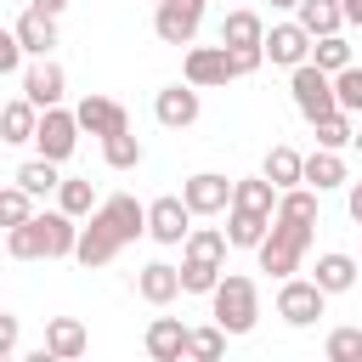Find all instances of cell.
<instances>
[{
  "label": "cell",
  "instance_id": "18",
  "mask_svg": "<svg viewBox=\"0 0 362 362\" xmlns=\"http://www.w3.org/2000/svg\"><path fill=\"white\" fill-rule=\"evenodd\" d=\"M136 294H141L147 305H170V300L181 294V266H164V260L141 266V272H136Z\"/></svg>",
  "mask_w": 362,
  "mask_h": 362
},
{
  "label": "cell",
  "instance_id": "45",
  "mask_svg": "<svg viewBox=\"0 0 362 362\" xmlns=\"http://www.w3.org/2000/svg\"><path fill=\"white\" fill-rule=\"evenodd\" d=\"M28 6H34V11H45V17H62V11H68V0H28Z\"/></svg>",
  "mask_w": 362,
  "mask_h": 362
},
{
  "label": "cell",
  "instance_id": "21",
  "mask_svg": "<svg viewBox=\"0 0 362 362\" xmlns=\"http://www.w3.org/2000/svg\"><path fill=\"white\" fill-rule=\"evenodd\" d=\"M260 175H266L277 192H288V187H305V158H300L294 147H283V141H277V147L266 153V170H260Z\"/></svg>",
  "mask_w": 362,
  "mask_h": 362
},
{
  "label": "cell",
  "instance_id": "3",
  "mask_svg": "<svg viewBox=\"0 0 362 362\" xmlns=\"http://www.w3.org/2000/svg\"><path fill=\"white\" fill-rule=\"evenodd\" d=\"M209 305H215V322H221L226 334H249V328L260 322V288H255V277H243V272H226L221 288L209 294Z\"/></svg>",
  "mask_w": 362,
  "mask_h": 362
},
{
  "label": "cell",
  "instance_id": "50",
  "mask_svg": "<svg viewBox=\"0 0 362 362\" xmlns=\"http://www.w3.org/2000/svg\"><path fill=\"white\" fill-rule=\"evenodd\" d=\"M181 362H198V356H181Z\"/></svg>",
  "mask_w": 362,
  "mask_h": 362
},
{
  "label": "cell",
  "instance_id": "17",
  "mask_svg": "<svg viewBox=\"0 0 362 362\" xmlns=\"http://www.w3.org/2000/svg\"><path fill=\"white\" fill-rule=\"evenodd\" d=\"M187 339H192V328H181V317H153L147 322V356L153 362H181Z\"/></svg>",
  "mask_w": 362,
  "mask_h": 362
},
{
  "label": "cell",
  "instance_id": "20",
  "mask_svg": "<svg viewBox=\"0 0 362 362\" xmlns=\"http://www.w3.org/2000/svg\"><path fill=\"white\" fill-rule=\"evenodd\" d=\"M0 141L6 147H23V141H34V130H40V107L28 102V96H17V102H6V113H0Z\"/></svg>",
  "mask_w": 362,
  "mask_h": 362
},
{
  "label": "cell",
  "instance_id": "30",
  "mask_svg": "<svg viewBox=\"0 0 362 362\" xmlns=\"http://www.w3.org/2000/svg\"><path fill=\"white\" fill-rule=\"evenodd\" d=\"M226 243H232L226 232H215V226H192L181 249H187V260H215V266H226Z\"/></svg>",
  "mask_w": 362,
  "mask_h": 362
},
{
  "label": "cell",
  "instance_id": "13",
  "mask_svg": "<svg viewBox=\"0 0 362 362\" xmlns=\"http://www.w3.org/2000/svg\"><path fill=\"white\" fill-rule=\"evenodd\" d=\"M119 249H124V238H119L102 215H90V226H79V249H74V260L90 272V266H107Z\"/></svg>",
  "mask_w": 362,
  "mask_h": 362
},
{
  "label": "cell",
  "instance_id": "33",
  "mask_svg": "<svg viewBox=\"0 0 362 362\" xmlns=\"http://www.w3.org/2000/svg\"><path fill=\"white\" fill-rule=\"evenodd\" d=\"M226 328L221 322H209V328H192V339H187V356H198V362H221L226 356Z\"/></svg>",
  "mask_w": 362,
  "mask_h": 362
},
{
  "label": "cell",
  "instance_id": "14",
  "mask_svg": "<svg viewBox=\"0 0 362 362\" xmlns=\"http://www.w3.org/2000/svg\"><path fill=\"white\" fill-rule=\"evenodd\" d=\"M311 34L300 28V23H277L272 34H266V57L277 62V68H300V62H311Z\"/></svg>",
  "mask_w": 362,
  "mask_h": 362
},
{
  "label": "cell",
  "instance_id": "38",
  "mask_svg": "<svg viewBox=\"0 0 362 362\" xmlns=\"http://www.w3.org/2000/svg\"><path fill=\"white\" fill-rule=\"evenodd\" d=\"M277 215H283V221H311V226H317V192H311V187H288V192L277 198Z\"/></svg>",
  "mask_w": 362,
  "mask_h": 362
},
{
  "label": "cell",
  "instance_id": "1",
  "mask_svg": "<svg viewBox=\"0 0 362 362\" xmlns=\"http://www.w3.org/2000/svg\"><path fill=\"white\" fill-rule=\"evenodd\" d=\"M79 249V221L68 209H40L28 226L6 232V255L11 260H68Z\"/></svg>",
  "mask_w": 362,
  "mask_h": 362
},
{
  "label": "cell",
  "instance_id": "4",
  "mask_svg": "<svg viewBox=\"0 0 362 362\" xmlns=\"http://www.w3.org/2000/svg\"><path fill=\"white\" fill-rule=\"evenodd\" d=\"M288 90H294V107H300V119H305V124H317V119H334V113H339L334 74H322L317 62H300V68H294V79H288Z\"/></svg>",
  "mask_w": 362,
  "mask_h": 362
},
{
  "label": "cell",
  "instance_id": "31",
  "mask_svg": "<svg viewBox=\"0 0 362 362\" xmlns=\"http://www.w3.org/2000/svg\"><path fill=\"white\" fill-rule=\"evenodd\" d=\"M57 209H68L74 221H79V215H96V187H90V181H79V175H62Z\"/></svg>",
  "mask_w": 362,
  "mask_h": 362
},
{
  "label": "cell",
  "instance_id": "6",
  "mask_svg": "<svg viewBox=\"0 0 362 362\" xmlns=\"http://www.w3.org/2000/svg\"><path fill=\"white\" fill-rule=\"evenodd\" d=\"M187 232H192V209H187V198L164 192V198L147 204V238H153V243L175 249V243H187Z\"/></svg>",
  "mask_w": 362,
  "mask_h": 362
},
{
  "label": "cell",
  "instance_id": "32",
  "mask_svg": "<svg viewBox=\"0 0 362 362\" xmlns=\"http://www.w3.org/2000/svg\"><path fill=\"white\" fill-rule=\"evenodd\" d=\"M215 288H221L215 260H181V294H215Z\"/></svg>",
  "mask_w": 362,
  "mask_h": 362
},
{
  "label": "cell",
  "instance_id": "22",
  "mask_svg": "<svg viewBox=\"0 0 362 362\" xmlns=\"http://www.w3.org/2000/svg\"><path fill=\"white\" fill-rule=\"evenodd\" d=\"M277 187L266 181V175H255V181H232V209H243V215H277Z\"/></svg>",
  "mask_w": 362,
  "mask_h": 362
},
{
  "label": "cell",
  "instance_id": "27",
  "mask_svg": "<svg viewBox=\"0 0 362 362\" xmlns=\"http://www.w3.org/2000/svg\"><path fill=\"white\" fill-rule=\"evenodd\" d=\"M305 187H317V192L345 187V158H339V153H328V147L305 153Z\"/></svg>",
  "mask_w": 362,
  "mask_h": 362
},
{
  "label": "cell",
  "instance_id": "28",
  "mask_svg": "<svg viewBox=\"0 0 362 362\" xmlns=\"http://www.w3.org/2000/svg\"><path fill=\"white\" fill-rule=\"evenodd\" d=\"M23 192H34V198H45V192H62V175H57V158H28V164H17V175H11Z\"/></svg>",
  "mask_w": 362,
  "mask_h": 362
},
{
  "label": "cell",
  "instance_id": "46",
  "mask_svg": "<svg viewBox=\"0 0 362 362\" xmlns=\"http://www.w3.org/2000/svg\"><path fill=\"white\" fill-rule=\"evenodd\" d=\"M23 362H62V356H57V351H51V345H40V351H28V356H23Z\"/></svg>",
  "mask_w": 362,
  "mask_h": 362
},
{
  "label": "cell",
  "instance_id": "16",
  "mask_svg": "<svg viewBox=\"0 0 362 362\" xmlns=\"http://www.w3.org/2000/svg\"><path fill=\"white\" fill-rule=\"evenodd\" d=\"M96 215H102V221H107V226H113L124 243H136V238L147 232V204H136L130 192H113V198H102V204H96Z\"/></svg>",
  "mask_w": 362,
  "mask_h": 362
},
{
  "label": "cell",
  "instance_id": "39",
  "mask_svg": "<svg viewBox=\"0 0 362 362\" xmlns=\"http://www.w3.org/2000/svg\"><path fill=\"white\" fill-rule=\"evenodd\" d=\"M328 362H362V328H334L328 334Z\"/></svg>",
  "mask_w": 362,
  "mask_h": 362
},
{
  "label": "cell",
  "instance_id": "25",
  "mask_svg": "<svg viewBox=\"0 0 362 362\" xmlns=\"http://www.w3.org/2000/svg\"><path fill=\"white\" fill-rule=\"evenodd\" d=\"M356 272H362V266H356L351 255H322L317 272H311V283H317L322 294H345V288L356 283Z\"/></svg>",
  "mask_w": 362,
  "mask_h": 362
},
{
  "label": "cell",
  "instance_id": "52",
  "mask_svg": "<svg viewBox=\"0 0 362 362\" xmlns=\"http://www.w3.org/2000/svg\"><path fill=\"white\" fill-rule=\"evenodd\" d=\"M356 266H362V260H356Z\"/></svg>",
  "mask_w": 362,
  "mask_h": 362
},
{
  "label": "cell",
  "instance_id": "7",
  "mask_svg": "<svg viewBox=\"0 0 362 362\" xmlns=\"http://www.w3.org/2000/svg\"><path fill=\"white\" fill-rule=\"evenodd\" d=\"M34 147H40V158H68L74 147H79V113H68V107H45L40 113V130H34Z\"/></svg>",
  "mask_w": 362,
  "mask_h": 362
},
{
  "label": "cell",
  "instance_id": "10",
  "mask_svg": "<svg viewBox=\"0 0 362 362\" xmlns=\"http://www.w3.org/2000/svg\"><path fill=\"white\" fill-rule=\"evenodd\" d=\"M181 198H187L192 215H221V209H232V181L215 175V170H198V175L181 181Z\"/></svg>",
  "mask_w": 362,
  "mask_h": 362
},
{
  "label": "cell",
  "instance_id": "12",
  "mask_svg": "<svg viewBox=\"0 0 362 362\" xmlns=\"http://www.w3.org/2000/svg\"><path fill=\"white\" fill-rule=\"evenodd\" d=\"M74 113H79V130H90V136H102V141H107V136H124V130H130V113H124V107H119L113 96H85V102H79Z\"/></svg>",
  "mask_w": 362,
  "mask_h": 362
},
{
  "label": "cell",
  "instance_id": "11",
  "mask_svg": "<svg viewBox=\"0 0 362 362\" xmlns=\"http://www.w3.org/2000/svg\"><path fill=\"white\" fill-rule=\"evenodd\" d=\"M153 119H158L164 130H187V124L198 119V85H164V90L153 96Z\"/></svg>",
  "mask_w": 362,
  "mask_h": 362
},
{
  "label": "cell",
  "instance_id": "34",
  "mask_svg": "<svg viewBox=\"0 0 362 362\" xmlns=\"http://www.w3.org/2000/svg\"><path fill=\"white\" fill-rule=\"evenodd\" d=\"M311 62H317L322 74H345V68H351V45H345L339 34H322V40L311 45Z\"/></svg>",
  "mask_w": 362,
  "mask_h": 362
},
{
  "label": "cell",
  "instance_id": "8",
  "mask_svg": "<svg viewBox=\"0 0 362 362\" xmlns=\"http://www.w3.org/2000/svg\"><path fill=\"white\" fill-rule=\"evenodd\" d=\"M198 23H204V0H164V6L153 11V34H158L164 45H192Z\"/></svg>",
  "mask_w": 362,
  "mask_h": 362
},
{
  "label": "cell",
  "instance_id": "37",
  "mask_svg": "<svg viewBox=\"0 0 362 362\" xmlns=\"http://www.w3.org/2000/svg\"><path fill=\"white\" fill-rule=\"evenodd\" d=\"M102 158H107L113 170H136V164H141L147 153H141V141H136V136L124 130V136H107V141H102Z\"/></svg>",
  "mask_w": 362,
  "mask_h": 362
},
{
  "label": "cell",
  "instance_id": "5",
  "mask_svg": "<svg viewBox=\"0 0 362 362\" xmlns=\"http://www.w3.org/2000/svg\"><path fill=\"white\" fill-rule=\"evenodd\" d=\"M322 305H328V294H322L311 277H283V288H277V317H283L288 328H311V322L322 317Z\"/></svg>",
  "mask_w": 362,
  "mask_h": 362
},
{
  "label": "cell",
  "instance_id": "24",
  "mask_svg": "<svg viewBox=\"0 0 362 362\" xmlns=\"http://www.w3.org/2000/svg\"><path fill=\"white\" fill-rule=\"evenodd\" d=\"M11 34H17L34 57H51V45H57V17H45V11H34V6H28V11L17 17V28H11Z\"/></svg>",
  "mask_w": 362,
  "mask_h": 362
},
{
  "label": "cell",
  "instance_id": "41",
  "mask_svg": "<svg viewBox=\"0 0 362 362\" xmlns=\"http://www.w3.org/2000/svg\"><path fill=\"white\" fill-rule=\"evenodd\" d=\"M23 51H28V45H23L17 34H0V74H17V68H23Z\"/></svg>",
  "mask_w": 362,
  "mask_h": 362
},
{
  "label": "cell",
  "instance_id": "48",
  "mask_svg": "<svg viewBox=\"0 0 362 362\" xmlns=\"http://www.w3.org/2000/svg\"><path fill=\"white\" fill-rule=\"evenodd\" d=\"M272 6H277V11H300V0H272Z\"/></svg>",
  "mask_w": 362,
  "mask_h": 362
},
{
  "label": "cell",
  "instance_id": "29",
  "mask_svg": "<svg viewBox=\"0 0 362 362\" xmlns=\"http://www.w3.org/2000/svg\"><path fill=\"white\" fill-rule=\"evenodd\" d=\"M272 221H277V215H243V209H232V221H226L232 249H260L266 232H272Z\"/></svg>",
  "mask_w": 362,
  "mask_h": 362
},
{
  "label": "cell",
  "instance_id": "15",
  "mask_svg": "<svg viewBox=\"0 0 362 362\" xmlns=\"http://www.w3.org/2000/svg\"><path fill=\"white\" fill-rule=\"evenodd\" d=\"M62 90H68V79H62V68L51 62V57H40L34 68H23V96L45 113V107H57L62 102Z\"/></svg>",
  "mask_w": 362,
  "mask_h": 362
},
{
  "label": "cell",
  "instance_id": "42",
  "mask_svg": "<svg viewBox=\"0 0 362 362\" xmlns=\"http://www.w3.org/2000/svg\"><path fill=\"white\" fill-rule=\"evenodd\" d=\"M226 51H232V45H226ZM232 62H238V79H243V74H255V68L266 62V45H243V51H232Z\"/></svg>",
  "mask_w": 362,
  "mask_h": 362
},
{
  "label": "cell",
  "instance_id": "9",
  "mask_svg": "<svg viewBox=\"0 0 362 362\" xmlns=\"http://www.w3.org/2000/svg\"><path fill=\"white\" fill-rule=\"evenodd\" d=\"M226 79H238V62H232L226 45H192L187 51V85L209 90V85H226Z\"/></svg>",
  "mask_w": 362,
  "mask_h": 362
},
{
  "label": "cell",
  "instance_id": "2",
  "mask_svg": "<svg viewBox=\"0 0 362 362\" xmlns=\"http://www.w3.org/2000/svg\"><path fill=\"white\" fill-rule=\"evenodd\" d=\"M305 249H311V221H272V232H266V243L255 249L260 255V272H272V277H294L300 272V260H305Z\"/></svg>",
  "mask_w": 362,
  "mask_h": 362
},
{
  "label": "cell",
  "instance_id": "36",
  "mask_svg": "<svg viewBox=\"0 0 362 362\" xmlns=\"http://www.w3.org/2000/svg\"><path fill=\"white\" fill-rule=\"evenodd\" d=\"M0 221H6V232H11V226H28V221H34V192H23V187L11 181V187L0 192Z\"/></svg>",
  "mask_w": 362,
  "mask_h": 362
},
{
  "label": "cell",
  "instance_id": "44",
  "mask_svg": "<svg viewBox=\"0 0 362 362\" xmlns=\"http://www.w3.org/2000/svg\"><path fill=\"white\" fill-rule=\"evenodd\" d=\"M345 209H351V221L362 226V181H351V198H345Z\"/></svg>",
  "mask_w": 362,
  "mask_h": 362
},
{
  "label": "cell",
  "instance_id": "23",
  "mask_svg": "<svg viewBox=\"0 0 362 362\" xmlns=\"http://www.w3.org/2000/svg\"><path fill=\"white\" fill-rule=\"evenodd\" d=\"M45 345H51L62 362H79L90 339H85V322H79V317H51V322H45Z\"/></svg>",
  "mask_w": 362,
  "mask_h": 362
},
{
  "label": "cell",
  "instance_id": "51",
  "mask_svg": "<svg viewBox=\"0 0 362 362\" xmlns=\"http://www.w3.org/2000/svg\"><path fill=\"white\" fill-rule=\"evenodd\" d=\"M153 6H164V0H153Z\"/></svg>",
  "mask_w": 362,
  "mask_h": 362
},
{
  "label": "cell",
  "instance_id": "43",
  "mask_svg": "<svg viewBox=\"0 0 362 362\" xmlns=\"http://www.w3.org/2000/svg\"><path fill=\"white\" fill-rule=\"evenodd\" d=\"M0 356H17V317H0Z\"/></svg>",
  "mask_w": 362,
  "mask_h": 362
},
{
  "label": "cell",
  "instance_id": "35",
  "mask_svg": "<svg viewBox=\"0 0 362 362\" xmlns=\"http://www.w3.org/2000/svg\"><path fill=\"white\" fill-rule=\"evenodd\" d=\"M311 130H317V147H328V153H339V147H356V130H351V113H334V119H317Z\"/></svg>",
  "mask_w": 362,
  "mask_h": 362
},
{
  "label": "cell",
  "instance_id": "40",
  "mask_svg": "<svg viewBox=\"0 0 362 362\" xmlns=\"http://www.w3.org/2000/svg\"><path fill=\"white\" fill-rule=\"evenodd\" d=\"M334 90H339V113H362V68L356 62L345 74H334Z\"/></svg>",
  "mask_w": 362,
  "mask_h": 362
},
{
  "label": "cell",
  "instance_id": "47",
  "mask_svg": "<svg viewBox=\"0 0 362 362\" xmlns=\"http://www.w3.org/2000/svg\"><path fill=\"white\" fill-rule=\"evenodd\" d=\"M339 6H345V23H356V28H362V0H339Z\"/></svg>",
  "mask_w": 362,
  "mask_h": 362
},
{
  "label": "cell",
  "instance_id": "49",
  "mask_svg": "<svg viewBox=\"0 0 362 362\" xmlns=\"http://www.w3.org/2000/svg\"><path fill=\"white\" fill-rule=\"evenodd\" d=\"M356 153H362V130H356Z\"/></svg>",
  "mask_w": 362,
  "mask_h": 362
},
{
  "label": "cell",
  "instance_id": "26",
  "mask_svg": "<svg viewBox=\"0 0 362 362\" xmlns=\"http://www.w3.org/2000/svg\"><path fill=\"white\" fill-rule=\"evenodd\" d=\"M221 45H232V51H243V45H266V23H260L255 11H226V23H221Z\"/></svg>",
  "mask_w": 362,
  "mask_h": 362
},
{
  "label": "cell",
  "instance_id": "19",
  "mask_svg": "<svg viewBox=\"0 0 362 362\" xmlns=\"http://www.w3.org/2000/svg\"><path fill=\"white\" fill-rule=\"evenodd\" d=\"M294 23H300L311 40H322V34H339V28H345V6H339V0H300Z\"/></svg>",
  "mask_w": 362,
  "mask_h": 362
}]
</instances>
